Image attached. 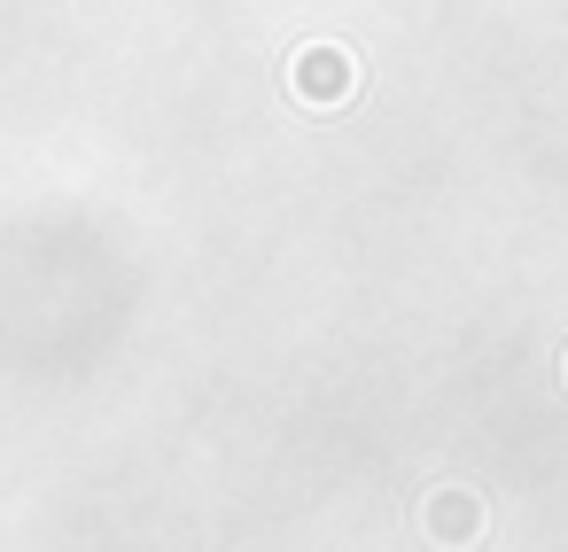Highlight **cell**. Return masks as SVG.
<instances>
[{
	"label": "cell",
	"instance_id": "1",
	"mask_svg": "<svg viewBox=\"0 0 568 552\" xmlns=\"http://www.w3.org/2000/svg\"><path fill=\"white\" fill-rule=\"evenodd\" d=\"M351 79H358V71H351V55H343V48H304V55H296V94H304V102H320V110H327V102H343V94H351Z\"/></svg>",
	"mask_w": 568,
	"mask_h": 552
},
{
	"label": "cell",
	"instance_id": "2",
	"mask_svg": "<svg viewBox=\"0 0 568 552\" xmlns=\"http://www.w3.org/2000/svg\"><path fill=\"white\" fill-rule=\"evenodd\" d=\"M428 513H436V521H428L436 536H475V529H483V505H475L467 490H444V498H436Z\"/></svg>",
	"mask_w": 568,
	"mask_h": 552
}]
</instances>
